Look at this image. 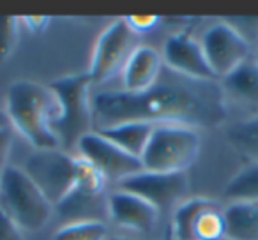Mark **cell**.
<instances>
[{"instance_id": "e0dca14e", "label": "cell", "mask_w": 258, "mask_h": 240, "mask_svg": "<svg viewBox=\"0 0 258 240\" xmlns=\"http://www.w3.org/2000/svg\"><path fill=\"white\" fill-rule=\"evenodd\" d=\"M223 217L226 240H258L256 201H230Z\"/></svg>"}, {"instance_id": "83f0119b", "label": "cell", "mask_w": 258, "mask_h": 240, "mask_svg": "<svg viewBox=\"0 0 258 240\" xmlns=\"http://www.w3.org/2000/svg\"><path fill=\"white\" fill-rule=\"evenodd\" d=\"M108 240H131V238H125V236H115V238H108Z\"/></svg>"}, {"instance_id": "ffe728a7", "label": "cell", "mask_w": 258, "mask_h": 240, "mask_svg": "<svg viewBox=\"0 0 258 240\" xmlns=\"http://www.w3.org/2000/svg\"><path fill=\"white\" fill-rule=\"evenodd\" d=\"M225 196L230 201L258 203V163H251L230 179V182L225 186Z\"/></svg>"}, {"instance_id": "ba28073f", "label": "cell", "mask_w": 258, "mask_h": 240, "mask_svg": "<svg viewBox=\"0 0 258 240\" xmlns=\"http://www.w3.org/2000/svg\"><path fill=\"white\" fill-rule=\"evenodd\" d=\"M140 46V36L129 29L124 18L110 23L96 41L92 60L89 67V78L92 85L104 83L122 72L131 53Z\"/></svg>"}, {"instance_id": "f546056e", "label": "cell", "mask_w": 258, "mask_h": 240, "mask_svg": "<svg viewBox=\"0 0 258 240\" xmlns=\"http://www.w3.org/2000/svg\"><path fill=\"white\" fill-rule=\"evenodd\" d=\"M166 240H170V236H168V235H166Z\"/></svg>"}, {"instance_id": "30bf717a", "label": "cell", "mask_w": 258, "mask_h": 240, "mask_svg": "<svg viewBox=\"0 0 258 240\" xmlns=\"http://www.w3.org/2000/svg\"><path fill=\"white\" fill-rule=\"evenodd\" d=\"M202 50L216 78L221 79L249 60L251 44L230 23L219 22L209 27L202 36Z\"/></svg>"}, {"instance_id": "7402d4cb", "label": "cell", "mask_w": 258, "mask_h": 240, "mask_svg": "<svg viewBox=\"0 0 258 240\" xmlns=\"http://www.w3.org/2000/svg\"><path fill=\"white\" fill-rule=\"evenodd\" d=\"M20 39V18L0 16V64L6 62L18 46Z\"/></svg>"}, {"instance_id": "3957f363", "label": "cell", "mask_w": 258, "mask_h": 240, "mask_svg": "<svg viewBox=\"0 0 258 240\" xmlns=\"http://www.w3.org/2000/svg\"><path fill=\"white\" fill-rule=\"evenodd\" d=\"M90 85L89 72L62 76L48 85L58 104L57 115L51 120V131L57 136L58 147L66 152L76 148L78 141L94 131Z\"/></svg>"}, {"instance_id": "ac0fdd59", "label": "cell", "mask_w": 258, "mask_h": 240, "mask_svg": "<svg viewBox=\"0 0 258 240\" xmlns=\"http://www.w3.org/2000/svg\"><path fill=\"white\" fill-rule=\"evenodd\" d=\"M154 124L149 122H124L117 124L113 127L99 129L97 133L115 143L118 148L131 154L133 157H142V154L147 148V143L151 140V134L154 131Z\"/></svg>"}, {"instance_id": "277c9868", "label": "cell", "mask_w": 258, "mask_h": 240, "mask_svg": "<svg viewBox=\"0 0 258 240\" xmlns=\"http://www.w3.org/2000/svg\"><path fill=\"white\" fill-rule=\"evenodd\" d=\"M0 210H4L20 229L37 231L53 214V205L30 180L23 168L8 166L0 175Z\"/></svg>"}, {"instance_id": "44dd1931", "label": "cell", "mask_w": 258, "mask_h": 240, "mask_svg": "<svg viewBox=\"0 0 258 240\" xmlns=\"http://www.w3.org/2000/svg\"><path fill=\"white\" fill-rule=\"evenodd\" d=\"M108 226L103 221L66 222L55 231L51 240H108Z\"/></svg>"}, {"instance_id": "8992f818", "label": "cell", "mask_w": 258, "mask_h": 240, "mask_svg": "<svg viewBox=\"0 0 258 240\" xmlns=\"http://www.w3.org/2000/svg\"><path fill=\"white\" fill-rule=\"evenodd\" d=\"M55 208L62 217L68 219V222L103 221V217H108V193L104 177L89 161L76 155L75 184L68 196Z\"/></svg>"}, {"instance_id": "7c38bea8", "label": "cell", "mask_w": 258, "mask_h": 240, "mask_svg": "<svg viewBox=\"0 0 258 240\" xmlns=\"http://www.w3.org/2000/svg\"><path fill=\"white\" fill-rule=\"evenodd\" d=\"M117 189L144 198L161 214V210L184 200L189 189V180L186 173H158L142 170L137 175L127 177L122 182H118Z\"/></svg>"}, {"instance_id": "9c48e42d", "label": "cell", "mask_w": 258, "mask_h": 240, "mask_svg": "<svg viewBox=\"0 0 258 240\" xmlns=\"http://www.w3.org/2000/svg\"><path fill=\"white\" fill-rule=\"evenodd\" d=\"M170 236L172 240H226L223 210L209 198H187L173 212Z\"/></svg>"}, {"instance_id": "d6986e66", "label": "cell", "mask_w": 258, "mask_h": 240, "mask_svg": "<svg viewBox=\"0 0 258 240\" xmlns=\"http://www.w3.org/2000/svg\"><path fill=\"white\" fill-rule=\"evenodd\" d=\"M225 138L237 154L258 163V113L228 126Z\"/></svg>"}, {"instance_id": "8fae6325", "label": "cell", "mask_w": 258, "mask_h": 240, "mask_svg": "<svg viewBox=\"0 0 258 240\" xmlns=\"http://www.w3.org/2000/svg\"><path fill=\"white\" fill-rule=\"evenodd\" d=\"M80 157L89 161L104 180L118 184L127 177H133L144 170V165L138 157H133L131 154L118 148L115 143H111L108 138L99 134L97 131L85 134L78 141Z\"/></svg>"}, {"instance_id": "484cf974", "label": "cell", "mask_w": 258, "mask_h": 240, "mask_svg": "<svg viewBox=\"0 0 258 240\" xmlns=\"http://www.w3.org/2000/svg\"><path fill=\"white\" fill-rule=\"evenodd\" d=\"M48 22H50V18H44V16H30V18H25V23L29 25V29L36 34L43 32L46 29Z\"/></svg>"}, {"instance_id": "5b68a950", "label": "cell", "mask_w": 258, "mask_h": 240, "mask_svg": "<svg viewBox=\"0 0 258 240\" xmlns=\"http://www.w3.org/2000/svg\"><path fill=\"white\" fill-rule=\"evenodd\" d=\"M200 147V134L195 127L163 124L154 127L140 161L147 172L186 173L197 161Z\"/></svg>"}, {"instance_id": "4fadbf2b", "label": "cell", "mask_w": 258, "mask_h": 240, "mask_svg": "<svg viewBox=\"0 0 258 240\" xmlns=\"http://www.w3.org/2000/svg\"><path fill=\"white\" fill-rule=\"evenodd\" d=\"M163 64L168 71L189 79L216 82V74L209 65L200 41L186 32L170 36L163 46Z\"/></svg>"}, {"instance_id": "52a82bcc", "label": "cell", "mask_w": 258, "mask_h": 240, "mask_svg": "<svg viewBox=\"0 0 258 240\" xmlns=\"http://www.w3.org/2000/svg\"><path fill=\"white\" fill-rule=\"evenodd\" d=\"M23 172L30 177L53 208L68 196L76 177V155L62 148L34 150L25 159Z\"/></svg>"}, {"instance_id": "cb8c5ba5", "label": "cell", "mask_w": 258, "mask_h": 240, "mask_svg": "<svg viewBox=\"0 0 258 240\" xmlns=\"http://www.w3.org/2000/svg\"><path fill=\"white\" fill-rule=\"evenodd\" d=\"M0 240H25L22 229L9 219L4 210H0Z\"/></svg>"}, {"instance_id": "4dcf8cb0", "label": "cell", "mask_w": 258, "mask_h": 240, "mask_svg": "<svg viewBox=\"0 0 258 240\" xmlns=\"http://www.w3.org/2000/svg\"><path fill=\"white\" fill-rule=\"evenodd\" d=\"M168 236H170V231H168ZM170 240H172V236H170Z\"/></svg>"}, {"instance_id": "9a60e30c", "label": "cell", "mask_w": 258, "mask_h": 240, "mask_svg": "<svg viewBox=\"0 0 258 240\" xmlns=\"http://www.w3.org/2000/svg\"><path fill=\"white\" fill-rule=\"evenodd\" d=\"M163 69H165V64H163L161 53L152 46L140 44L131 53L129 60L125 62L124 69H122L124 92L140 94L149 90L161 78Z\"/></svg>"}, {"instance_id": "6da1fadb", "label": "cell", "mask_w": 258, "mask_h": 240, "mask_svg": "<svg viewBox=\"0 0 258 240\" xmlns=\"http://www.w3.org/2000/svg\"><path fill=\"white\" fill-rule=\"evenodd\" d=\"M226 117V97L219 83L189 79L175 72L168 76L163 71L158 83L140 94L110 90L92 96L94 131L124 122L218 127Z\"/></svg>"}, {"instance_id": "f1b7e54d", "label": "cell", "mask_w": 258, "mask_h": 240, "mask_svg": "<svg viewBox=\"0 0 258 240\" xmlns=\"http://www.w3.org/2000/svg\"><path fill=\"white\" fill-rule=\"evenodd\" d=\"M254 60L258 62V41H256V53H254Z\"/></svg>"}, {"instance_id": "2e32d148", "label": "cell", "mask_w": 258, "mask_h": 240, "mask_svg": "<svg viewBox=\"0 0 258 240\" xmlns=\"http://www.w3.org/2000/svg\"><path fill=\"white\" fill-rule=\"evenodd\" d=\"M223 94L228 99L247 104L258 113V62L249 58L230 74L219 79Z\"/></svg>"}, {"instance_id": "4316f807", "label": "cell", "mask_w": 258, "mask_h": 240, "mask_svg": "<svg viewBox=\"0 0 258 240\" xmlns=\"http://www.w3.org/2000/svg\"><path fill=\"white\" fill-rule=\"evenodd\" d=\"M6 127H11V126H9V120H8L6 111L0 110V129H6Z\"/></svg>"}, {"instance_id": "603a6c76", "label": "cell", "mask_w": 258, "mask_h": 240, "mask_svg": "<svg viewBox=\"0 0 258 240\" xmlns=\"http://www.w3.org/2000/svg\"><path fill=\"white\" fill-rule=\"evenodd\" d=\"M124 20L129 25V29L133 30V32H137L138 36L151 32L159 23L158 16H127V18H124Z\"/></svg>"}, {"instance_id": "d4e9b609", "label": "cell", "mask_w": 258, "mask_h": 240, "mask_svg": "<svg viewBox=\"0 0 258 240\" xmlns=\"http://www.w3.org/2000/svg\"><path fill=\"white\" fill-rule=\"evenodd\" d=\"M11 147H13V129L11 127L0 129V175L9 166L8 159L9 154H11Z\"/></svg>"}, {"instance_id": "5bb4252c", "label": "cell", "mask_w": 258, "mask_h": 240, "mask_svg": "<svg viewBox=\"0 0 258 240\" xmlns=\"http://www.w3.org/2000/svg\"><path fill=\"white\" fill-rule=\"evenodd\" d=\"M108 217L120 228L149 233L158 222L159 210L137 194L115 189L108 193Z\"/></svg>"}, {"instance_id": "7a4b0ae2", "label": "cell", "mask_w": 258, "mask_h": 240, "mask_svg": "<svg viewBox=\"0 0 258 240\" xmlns=\"http://www.w3.org/2000/svg\"><path fill=\"white\" fill-rule=\"evenodd\" d=\"M6 115L11 129H16L34 150L60 148L51 131V120L58 111L57 97L48 85L30 79L11 83L6 94Z\"/></svg>"}]
</instances>
